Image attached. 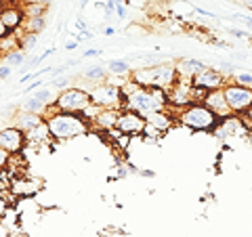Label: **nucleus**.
<instances>
[{"label":"nucleus","mask_w":252,"mask_h":237,"mask_svg":"<svg viewBox=\"0 0 252 237\" xmlns=\"http://www.w3.org/2000/svg\"><path fill=\"white\" fill-rule=\"evenodd\" d=\"M145 120H147V124L149 126H154L156 130H160V132H166V130H170L172 128V116L164 109V112H154V114H149V116H145Z\"/></svg>","instance_id":"obj_18"},{"label":"nucleus","mask_w":252,"mask_h":237,"mask_svg":"<svg viewBox=\"0 0 252 237\" xmlns=\"http://www.w3.org/2000/svg\"><path fill=\"white\" fill-rule=\"evenodd\" d=\"M177 74L179 78H185V80H193V76H198L202 69H206L208 65L200 59H179L177 63Z\"/></svg>","instance_id":"obj_14"},{"label":"nucleus","mask_w":252,"mask_h":237,"mask_svg":"<svg viewBox=\"0 0 252 237\" xmlns=\"http://www.w3.org/2000/svg\"><path fill=\"white\" fill-rule=\"evenodd\" d=\"M26 139H28V145H38V147L49 145L51 141H53L51 130H49V126H46V122L38 124L34 130H30V132L26 134Z\"/></svg>","instance_id":"obj_16"},{"label":"nucleus","mask_w":252,"mask_h":237,"mask_svg":"<svg viewBox=\"0 0 252 237\" xmlns=\"http://www.w3.org/2000/svg\"><path fill=\"white\" fill-rule=\"evenodd\" d=\"M11 74H13V67L2 63V65H0V80H2V78H9Z\"/></svg>","instance_id":"obj_35"},{"label":"nucleus","mask_w":252,"mask_h":237,"mask_svg":"<svg viewBox=\"0 0 252 237\" xmlns=\"http://www.w3.org/2000/svg\"><path fill=\"white\" fill-rule=\"evenodd\" d=\"M103 9H105V19L109 21L116 15V2L114 0H105V4H103Z\"/></svg>","instance_id":"obj_31"},{"label":"nucleus","mask_w":252,"mask_h":237,"mask_svg":"<svg viewBox=\"0 0 252 237\" xmlns=\"http://www.w3.org/2000/svg\"><path fill=\"white\" fill-rule=\"evenodd\" d=\"M82 78H84V80H93V82H103L107 78V67L101 65V63H94V65L84 69Z\"/></svg>","instance_id":"obj_21"},{"label":"nucleus","mask_w":252,"mask_h":237,"mask_svg":"<svg viewBox=\"0 0 252 237\" xmlns=\"http://www.w3.org/2000/svg\"><path fill=\"white\" fill-rule=\"evenodd\" d=\"M177 122L191 132H215L220 124V118L204 103H189L177 109Z\"/></svg>","instance_id":"obj_3"},{"label":"nucleus","mask_w":252,"mask_h":237,"mask_svg":"<svg viewBox=\"0 0 252 237\" xmlns=\"http://www.w3.org/2000/svg\"><path fill=\"white\" fill-rule=\"evenodd\" d=\"M19 42H21V51L30 53L32 49H34V44L38 42V34H32V31H28V34H19Z\"/></svg>","instance_id":"obj_26"},{"label":"nucleus","mask_w":252,"mask_h":237,"mask_svg":"<svg viewBox=\"0 0 252 237\" xmlns=\"http://www.w3.org/2000/svg\"><path fill=\"white\" fill-rule=\"evenodd\" d=\"M46 109H49V105L42 103V101H38L34 94H32L30 99H26V101L21 103V112H30V114H40V116H44Z\"/></svg>","instance_id":"obj_22"},{"label":"nucleus","mask_w":252,"mask_h":237,"mask_svg":"<svg viewBox=\"0 0 252 237\" xmlns=\"http://www.w3.org/2000/svg\"><path fill=\"white\" fill-rule=\"evenodd\" d=\"M233 19H238L240 23H242V26H246L250 31H252V17H250V15H244V13H235L233 15Z\"/></svg>","instance_id":"obj_30"},{"label":"nucleus","mask_w":252,"mask_h":237,"mask_svg":"<svg viewBox=\"0 0 252 237\" xmlns=\"http://www.w3.org/2000/svg\"><path fill=\"white\" fill-rule=\"evenodd\" d=\"M21 49V42H19V34H15V31H9L6 36L0 38V55H9L13 51H19Z\"/></svg>","instance_id":"obj_20"},{"label":"nucleus","mask_w":252,"mask_h":237,"mask_svg":"<svg viewBox=\"0 0 252 237\" xmlns=\"http://www.w3.org/2000/svg\"><path fill=\"white\" fill-rule=\"evenodd\" d=\"M23 28H26V31H32V34H42L44 28H46L44 15H38V17H26Z\"/></svg>","instance_id":"obj_23"},{"label":"nucleus","mask_w":252,"mask_h":237,"mask_svg":"<svg viewBox=\"0 0 252 237\" xmlns=\"http://www.w3.org/2000/svg\"><path fill=\"white\" fill-rule=\"evenodd\" d=\"M223 94H225V101L233 116H244L252 107V89L250 86H242V84H235L229 80L223 86Z\"/></svg>","instance_id":"obj_7"},{"label":"nucleus","mask_w":252,"mask_h":237,"mask_svg":"<svg viewBox=\"0 0 252 237\" xmlns=\"http://www.w3.org/2000/svg\"><path fill=\"white\" fill-rule=\"evenodd\" d=\"M69 82H72V78H55V80L49 84L55 90H65V89H69Z\"/></svg>","instance_id":"obj_29"},{"label":"nucleus","mask_w":252,"mask_h":237,"mask_svg":"<svg viewBox=\"0 0 252 237\" xmlns=\"http://www.w3.org/2000/svg\"><path fill=\"white\" fill-rule=\"evenodd\" d=\"M44 9H46V4H42V2L23 4V13H26V17H38V15H44Z\"/></svg>","instance_id":"obj_25"},{"label":"nucleus","mask_w":252,"mask_h":237,"mask_svg":"<svg viewBox=\"0 0 252 237\" xmlns=\"http://www.w3.org/2000/svg\"><path fill=\"white\" fill-rule=\"evenodd\" d=\"M74 26H76V30H78V31H84V30H89V26H86V21H84V19H76V23H74Z\"/></svg>","instance_id":"obj_40"},{"label":"nucleus","mask_w":252,"mask_h":237,"mask_svg":"<svg viewBox=\"0 0 252 237\" xmlns=\"http://www.w3.org/2000/svg\"><path fill=\"white\" fill-rule=\"evenodd\" d=\"M44 122L49 126L53 141H57V143H65V141L84 137V134L91 132V122L82 114L61 112V109H55L53 105H49V109H46Z\"/></svg>","instance_id":"obj_1"},{"label":"nucleus","mask_w":252,"mask_h":237,"mask_svg":"<svg viewBox=\"0 0 252 237\" xmlns=\"http://www.w3.org/2000/svg\"><path fill=\"white\" fill-rule=\"evenodd\" d=\"M9 160H11V153H9V151H4V149L0 147V172H2V170L6 168V164H9Z\"/></svg>","instance_id":"obj_32"},{"label":"nucleus","mask_w":252,"mask_h":237,"mask_svg":"<svg viewBox=\"0 0 252 237\" xmlns=\"http://www.w3.org/2000/svg\"><path fill=\"white\" fill-rule=\"evenodd\" d=\"M42 86H44V82L36 80V82H32L30 86H26V92H34V90H38V89H42Z\"/></svg>","instance_id":"obj_36"},{"label":"nucleus","mask_w":252,"mask_h":237,"mask_svg":"<svg viewBox=\"0 0 252 237\" xmlns=\"http://www.w3.org/2000/svg\"><path fill=\"white\" fill-rule=\"evenodd\" d=\"M53 53H55V49H49V51H46V53H42V55H40V61H44V59H49V57H51V55H53Z\"/></svg>","instance_id":"obj_44"},{"label":"nucleus","mask_w":252,"mask_h":237,"mask_svg":"<svg viewBox=\"0 0 252 237\" xmlns=\"http://www.w3.org/2000/svg\"><path fill=\"white\" fill-rule=\"evenodd\" d=\"M38 2H42V4H46V6H49V4H51V0H38Z\"/></svg>","instance_id":"obj_47"},{"label":"nucleus","mask_w":252,"mask_h":237,"mask_svg":"<svg viewBox=\"0 0 252 237\" xmlns=\"http://www.w3.org/2000/svg\"><path fill=\"white\" fill-rule=\"evenodd\" d=\"M193 11H195V13H200V15H204V17H217L215 13H210V11H206V9H202V6H195Z\"/></svg>","instance_id":"obj_39"},{"label":"nucleus","mask_w":252,"mask_h":237,"mask_svg":"<svg viewBox=\"0 0 252 237\" xmlns=\"http://www.w3.org/2000/svg\"><path fill=\"white\" fill-rule=\"evenodd\" d=\"M139 175H141V177H145V178H154V177H156V172H154V170H139Z\"/></svg>","instance_id":"obj_42"},{"label":"nucleus","mask_w":252,"mask_h":237,"mask_svg":"<svg viewBox=\"0 0 252 237\" xmlns=\"http://www.w3.org/2000/svg\"><path fill=\"white\" fill-rule=\"evenodd\" d=\"M118 116H120V109H101L99 116L93 120V124L101 132H109L118 126Z\"/></svg>","instance_id":"obj_15"},{"label":"nucleus","mask_w":252,"mask_h":237,"mask_svg":"<svg viewBox=\"0 0 252 237\" xmlns=\"http://www.w3.org/2000/svg\"><path fill=\"white\" fill-rule=\"evenodd\" d=\"M242 120H244V122H246V124H248V128H250V134H252V107L248 109V112H246V114H244V116H242Z\"/></svg>","instance_id":"obj_37"},{"label":"nucleus","mask_w":252,"mask_h":237,"mask_svg":"<svg viewBox=\"0 0 252 237\" xmlns=\"http://www.w3.org/2000/svg\"><path fill=\"white\" fill-rule=\"evenodd\" d=\"M229 80L235 82V84L250 86V89H252V74H250V72H235V74L229 78Z\"/></svg>","instance_id":"obj_27"},{"label":"nucleus","mask_w":252,"mask_h":237,"mask_svg":"<svg viewBox=\"0 0 252 237\" xmlns=\"http://www.w3.org/2000/svg\"><path fill=\"white\" fill-rule=\"evenodd\" d=\"M2 63H4V59H2V55H0V65H2Z\"/></svg>","instance_id":"obj_49"},{"label":"nucleus","mask_w":252,"mask_h":237,"mask_svg":"<svg viewBox=\"0 0 252 237\" xmlns=\"http://www.w3.org/2000/svg\"><path fill=\"white\" fill-rule=\"evenodd\" d=\"M204 105L210 107L212 112H215L220 120H225V118H229L233 116L231 114V109L229 105H227V101H225V94H223V89H219V90H210L206 94V99H204Z\"/></svg>","instance_id":"obj_12"},{"label":"nucleus","mask_w":252,"mask_h":237,"mask_svg":"<svg viewBox=\"0 0 252 237\" xmlns=\"http://www.w3.org/2000/svg\"><path fill=\"white\" fill-rule=\"evenodd\" d=\"M103 34L109 38V36H114L116 34V28L114 26H103Z\"/></svg>","instance_id":"obj_41"},{"label":"nucleus","mask_w":252,"mask_h":237,"mask_svg":"<svg viewBox=\"0 0 252 237\" xmlns=\"http://www.w3.org/2000/svg\"><path fill=\"white\" fill-rule=\"evenodd\" d=\"M23 2H26V4H28V2H38V0H23Z\"/></svg>","instance_id":"obj_48"},{"label":"nucleus","mask_w":252,"mask_h":237,"mask_svg":"<svg viewBox=\"0 0 252 237\" xmlns=\"http://www.w3.org/2000/svg\"><path fill=\"white\" fill-rule=\"evenodd\" d=\"M229 82V76L223 74L220 69L217 67H206V69H202V72L198 76H193V80L191 84L193 86H198V89H204V90H219V89H223V86Z\"/></svg>","instance_id":"obj_8"},{"label":"nucleus","mask_w":252,"mask_h":237,"mask_svg":"<svg viewBox=\"0 0 252 237\" xmlns=\"http://www.w3.org/2000/svg\"><path fill=\"white\" fill-rule=\"evenodd\" d=\"M9 189H11V193L17 195V197H34L38 191H40V185H38L36 180H32V178L19 177V178L11 180Z\"/></svg>","instance_id":"obj_13"},{"label":"nucleus","mask_w":252,"mask_h":237,"mask_svg":"<svg viewBox=\"0 0 252 237\" xmlns=\"http://www.w3.org/2000/svg\"><path fill=\"white\" fill-rule=\"evenodd\" d=\"M103 55V49H89L82 53V59H91V57H101Z\"/></svg>","instance_id":"obj_34"},{"label":"nucleus","mask_w":252,"mask_h":237,"mask_svg":"<svg viewBox=\"0 0 252 237\" xmlns=\"http://www.w3.org/2000/svg\"><path fill=\"white\" fill-rule=\"evenodd\" d=\"M105 67H107V74H112V76H130L132 72V67H130V63L126 61V59H109L105 63Z\"/></svg>","instance_id":"obj_19"},{"label":"nucleus","mask_w":252,"mask_h":237,"mask_svg":"<svg viewBox=\"0 0 252 237\" xmlns=\"http://www.w3.org/2000/svg\"><path fill=\"white\" fill-rule=\"evenodd\" d=\"M168 107V92L156 86H137L124 101L122 109H132L141 116H149L154 112H164Z\"/></svg>","instance_id":"obj_2"},{"label":"nucleus","mask_w":252,"mask_h":237,"mask_svg":"<svg viewBox=\"0 0 252 237\" xmlns=\"http://www.w3.org/2000/svg\"><path fill=\"white\" fill-rule=\"evenodd\" d=\"M128 175H130L128 166H118V178H126Z\"/></svg>","instance_id":"obj_38"},{"label":"nucleus","mask_w":252,"mask_h":237,"mask_svg":"<svg viewBox=\"0 0 252 237\" xmlns=\"http://www.w3.org/2000/svg\"><path fill=\"white\" fill-rule=\"evenodd\" d=\"M242 4L246 6V9H250V11H252V0H242Z\"/></svg>","instance_id":"obj_45"},{"label":"nucleus","mask_w":252,"mask_h":237,"mask_svg":"<svg viewBox=\"0 0 252 237\" xmlns=\"http://www.w3.org/2000/svg\"><path fill=\"white\" fill-rule=\"evenodd\" d=\"M130 80H135L139 86H156L162 90H170L175 82L179 80L177 65L170 63H158L152 67H137L130 72Z\"/></svg>","instance_id":"obj_4"},{"label":"nucleus","mask_w":252,"mask_h":237,"mask_svg":"<svg viewBox=\"0 0 252 237\" xmlns=\"http://www.w3.org/2000/svg\"><path fill=\"white\" fill-rule=\"evenodd\" d=\"M6 34H9V31H6V28L2 26V23H0V38H2V36H6Z\"/></svg>","instance_id":"obj_46"},{"label":"nucleus","mask_w":252,"mask_h":237,"mask_svg":"<svg viewBox=\"0 0 252 237\" xmlns=\"http://www.w3.org/2000/svg\"><path fill=\"white\" fill-rule=\"evenodd\" d=\"M227 34L233 36L235 40H250V31L246 30H238V28H227Z\"/></svg>","instance_id":"obj_28"},{"label":"nucleus","mask_w":252,"mask_h":237,"mask_svg":"<svg viewBox=\"0 0 252 237\" xmlns=\"http://www.w3.org/2000/svg\"><path fill=\"white\" fill-rule=\"evenodd\" d=\"M23 21H26V13L19 6H2L0 9V23L6 28V31H17L19 28H23Z\"/></svg>","instance_id":"obj_11"},{"label":"nucleus","mask_w":252,"mask_h":237,"mask_svg":"<svg viewBox=\"0 0 252 237\" xmlns=\"http://www.w3.org/2000/svg\"><path fill=\"white\" fill-rule=\"evenodd\" d=\"M78 44H80V42H78V40H72V42H67V44H65V49H67V51H74V49H76V46H78Z\"/></svg>","instance_id":"obj_43"},{"label":"nucleus","mask_w":252,"mask_h":237,"mask_svg":"<svg viewBox=\"0 0 252 237\" xmlns=\"http://www.w3.org/2000/svg\"><path fill=\"white\" fill-rule=\"evenodd\" d=\"M116 17L118 19H126V17H128V11H126V4L122 2V4H116Z\"/></svg>","instance_id":"obj_33"},{"label":"nucleus","mask_w":252,"mask_h":237,"mask_svg":"<svg viewBox=\"0 0 252 237\" xmlns=\"http://www.w3.org/2000/svg\"><path fill=\"white\" fill-rule=\"evenodd\" d=\"M122 82H101V84H94L93 89L89 90L91 92V101L94 105H99L101 109H122L124 107V101L126 97L122 94V89H120Z\"/></svg>","instance_id":"obj_5"},{"label":"nucleus","mask_w":252,"mask_h":237,"mask_svg":"<svg viewBox=\"0 0 252 237\" xmlns=\"http://www.w3.org/2000/svg\"><path fill=\"white\" fill-rule=\"evenodd\" d=\"M26 132L19 130L17 126H9V128H2L0 130V147L4 149V151H9L11 155L15 153H21L23 149H26Z\"/></svg>","instance_id":"obj_10"},{"label":"nucleus","mask_w":252,"mask_h":237,"mask_svg":"<svg viewBox=\"0 0 252 237\" xmlns=\"http://www.w3.org/2000/svg\"><path fill=\"white\" fill-rule=\"evenodd\" d=\"M91 92L80 89V86H69L65 90H59L55 97V109L61 112H72V114H84L86 107H91Z\"/></svg>","instance_id":"obj_6"},{"label":"nucleus","mask_w":252,"mask_h":237,"mask_svg":"<svg viewBox=\"0 0 252 237\" xmlns=\"http://www.w3.org/2000/svg\"><path fill=\"white\" fill-rule=\"evenodd\" d=\"M145 126H147V120L141 114L132 112V109H120V116H118V126H116L120 132L130 134V137H139V134H143Z\"/></svg>","instance_id":"obj_9"},{"label":"nucleus","mask_w":252,"mask_h":237,"mask_svg":"<svg viewBox=\"0 0 252 237\" xmlns=\"http://www.w3.org/2000/svg\"><path fill=\"white\" fill-rule=\"evenodd\" d=\"M28 55L30 53H26V51H13V53H9V55H4V63H6V65H11V67H21L23 65V63H26L28 61Z\"/></svg>","instance_id":"obj_24"},{"label":"nucleus","mask_w":252,"mask_h":237,"mask_svg":"<svg viewBox=\"0 0 252 237\" xmlns=\"http://www.w3.org/2000/svg\"><path fill=\"white\" fill-rule=\"evenodd\" d=\"M44 122V116H40V114H30V112H21V114H17L15 116V126H17L19 130H23V132H30V130H34L38 124H42Z\"/></svg>","instance_id":"obj_17"}]
</instances>
